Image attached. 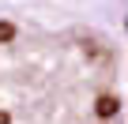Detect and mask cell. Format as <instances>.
Segmentation results:
<instances>
[{"mask_svg":"<svg viewBox=\"0 0 128 124\" xmlns=\"http://www.w3.org/2000/svg\"><path fill=\"white\" fill-rule=\"evenodd\" d=\"M0 124H124L120 53L94 30L0 23Z\"/></svg>","mask_w":128,"mask_h":124,"instance_id":"obj_1","label":"cell"}]
</instances>
